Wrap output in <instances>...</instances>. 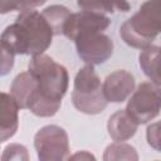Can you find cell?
Returning <instances> with one entry per match:
<instances>
[{"instance_id": "obj_1", "label": "cell", "mask_w": 161, "mask_h": 161, "mask_svg": "<svg viewBox=\"0 0 161 161\" xmlns=\"http://www.w3.org/2000/svg\"><path fill=\"white\" fill-rule=\"evenodd\" d=\"M54 31L42 13L20 11L15 21L1 33V47L20 55L43 54L52 44Z\"/></svg>"}, {"instance_id": "obj_2", "label": "cell", "mask_w": 161, "mask_h": 161, "mask_svg": "<svg viewBox=\"0 0 161 161\" xmlns=\"http://www.w3.org/2000/svg\"><path fill=\"white\" fill-rule=\"evenodd\" d=\"M158 34H161V0H146L119 28L122 40L141 50L152 45Z\"/></svg>"}, {"instance_id": "obj_3", "label": "cell", "mask_w": 161, "mask_h": 161, "mask_svg": "<svg viewBox=\"0 0 161 161\" xmlns=\"http://www.w3.org/2000/svg\"><path fill=\"white\" fill-rule=\"evenodd\" d=\"M28 70L38 82L40 97L54 102H62L69 86V75L64 65L43 53L30 58Z\"/></svg>"}, {"instance_id": "obj_4", "label": "cell", "mask_w": 161, "mask_h": 161, "mask_svg": "<svg viewBox=\"0 0 161 161\" xmlns=\"http://www.w3.org/2000/svg\"><path fill=\"white\" fill-rule=\"evenodd\" d=\"M72 103L77 111L84 114L102 113L108 102L104 98L101 78L94 70V65L86 64L82 67L75 77L72 91Z\"/></svg>"}, {"instance_id": "obj_5", "label": "cell", "mask_w": 161, "mask_h": 161, "mask_svg": "<svg viewBox=\"0 0 161 161\" xmlns=\"http://www.w3.org/2000/svg\"><path fill=\"white\" fill-rule=\"evenodd\" d=\"M126 111L138 125L152 121L161 111V87L151 80L141 83L131 94Z\"/></svg>"}, {"instance_id": "obj_6", "label": "cell", "mask_w": 161, "mask_h": 161, "mask_svg": "<svg viewBox=\"0 0 161 161\" xmlns=\"http://www.w3.org/2000/svg\"><path fill=\"white\" fill-rule=\"evenodd\" d=\"M34 147L40 161H62L70 156L68 135L57 125L42 127L34 136Z\"/></svg>"}, {"instance_id": "obj_7", "label": "cell", "mask_w": 161, "mask_h": 161, "mask_svg": "<svg viewBox=\"0 0 161 161\" xmlns=\"http://www.w3.org/2000/svg\"><path fill=\"white\" fill-rule=\"evenodd\" d=\"M78 57L91 65H99L108 60L113 54V42L103 33H94L74 40Z\"/></svg>"}, {"instance_id": "obj_8", "label": "cell", "mask_w": 161, "mask_h": 161, "mask_svg": "<svg viewBox=\"0 0 161 161\" xmlns=\"http://www.w3.org/2000/svg\"><path fill=\"white\" fill-rule=\"evenodd\" d=\"M111 24L108 16L96 11L80 10L78 13H72L67 19L64 25L63 35L70 40H75L80 36L94 34V33H103Z\"/></svg>"}, {"instance_id": "obj_9", "label": "cell", "mask_w": 161, "mask_h": 161, "mask_svg": "<svg viewBox=\"0 0 161 161\" xmlns=\"http://www.w3.org/2000/svg\"><path fill=\"white\" fill-rule=\"evenodd\" d=\"M135 77L125 69H118L108 74L102 83L104 98L109 103L125 102L135 91Z\"/></svg>"}, {"instance_id": "obj_10", "label": "cell", "mask_w": 161, "mask_h": 161, "mask_svg": "<svg viewBox=\"0 0 161 161\" xmlns=\"http://www.w3.org/2000/svg\"><path fill=\"white\" fill-rule=\"evenodd\" d=\"M0 140L5 142L10 140L19 127V104L10 93L3 92L0 97Z\"/></svg>"}, {"instance_id": "obj_11", "label": "cell", "mask_w": 161, "mask_h": 161, "mask_svg": "<svg viewBox=\"0 0 161 161\" xmlns=\"http://www.w3.org/2000/svg\"><path fill=\"white\" fill-rule=\"evenodd\" d=\"M138 126L126 109H118L108 118L107 131L113 141H127L135 136Z\"/></svg>"}, {"instance_id": "obj_12", "label": "cell", "mask_w": 161, "mask_h": 161, "mask_svg": "<svg viewBox=\"0 0 161 161\" xmlns=\"http://www.w3.org/2000/svg\"><path fill=\"white\" fill-rule=\"evenodd\" d=\"M36 91H38V82L29 70L19 73L13 79L10 86V94L14 97L20 109H28L29 103Z\"/></svg>"}, {"instance_id": "obj_13", "label": "cell", "mask_w": 161, "mask_h": 161, "mask_svg": "<svg viewBox=\"0 0 161 161\" xmlns=\"http://www.w3.org/2000/svg\"><path fill=\"white\" fill-rule=\"evenodd\" d=\"M138 63L145 75L161 87V45H150L142 49Z\"/></svg>"}, {"instance_id": "obj_14", "label": "cell", "mask_w": 161, "mask_h": 161, "mask_svg": "<svg viewBox=\"0 0 161 161\" xmlns=\"http://www.w3.org/2000/svg\"><path fill=\"white\" fill-rule=\"evenodd\" d=\"M77 5L80 10L96 11V13H127L131 6L127 0H77Z\"/></svg>"}, {"instance_id": "obj_15", "label": "cell", "mask_w": 161, "mask_h": 161, "mask_svg": "<svg viewBox=\"0 0 161 161\" xmlns=\"http://www.w3.org/2000/svg\"><path fill=\"white\" fill-rule=\"evenodd\" d=\"M43 16L47 19L49 25L52 26L54 35H63L64 25L67 23V19L72 14L70 10L64 5H50L45 8L42 11Z\"/></svg>"}, {"instance_id": "obj_16", "label": "cell", "mask_w": 161, "mask_h": 161, "mask_svg": "<svg viewBox=\"0 0 161 161\" xmlns=\"http://www.w3.org/2000/svg\"><path fill=\"white\" fill-rule=\"evenodd\" d=\"M103 160L113 161V160H138L137 151L133 146L125 143L123 141H114L108 145L103 153Z\"/></svg>"}, {"instance_id": "obj_17", "label": "cell", "mask_w": 161, "mask_h": 161, "mask_svg": "<svg viewBox=\"0 0 161 161\" xmlns=\"http://www.w3.org/2000/svg\"><path fill=\"white\" fill-rule=\"evenodd\" d=\"M1 158L4 161L6 160H29L28 150L25 146L20 143H10L5 147Z\"/></svg>"}, {"instance_id": "obj_18", "label": "cell", "mask_w": 161, "mask_h": 161, "mask_svg": "<svg viewBox=\"0 0 161 161\" xmlns=\"http://www.w3.org/2000/svg\"><path fill=\"white\" fill-rule=\"evenodd\" d=\"M146 140L148 146L161 152V121L148 125L146 130Z\"/></svg>"}, {"instance_id": "obj_19", "label": "cell", "mask_w": 161, "mask_h": 161, "mask_svg": "<svg viewBox=\"0 0 161 161\" xmlns=\"http://www.w3.org/2000/svg\"><path fill=\"white\" fill-rule=\"evenodd\" d=\"M14 53L1 47V75H6L14 65Z\"/></svg>"}, {"instance_id": "obj_20", "label": "cell", "mask_w": 161, "mask_h": 161, "mask_svg": "<svg viewBox=\"0 0 161 161\" xmlns=\"http://www.w3.org/2000/svg\"><path fill=\"white\" fill-rule=\"evenodd\" d=\"M47 0H19V11L35 9L40 5H43Z\"/></svg>"}, {"instance_id": "obj_21", "label": "cell", "mask_w": 161, "mask_h": 161, "mask_svg": "<svg viewBox=\"0 0 161 161\" xmlns=\"http://www.w3.org/2000/svg\"><path fill=\"white\" fill-rule=\"evenodd\" d=\"M15 10L19 11V0H1V14H8Z\"/></svg>"}, {"instance_id": "obj_22", "label": "cell", "mask_w": 161, "mask_h": 161, "mask_svg": "<svg viewBox=\"0 0 161 161\" xmlns=\"http://www.w3.org/2000/svg\"><path fill=\"white\" fill-rule=\"evenodd\" d=\"M96 160V157L91 153V152H88V151H78V152H75L74 155H70L69 156V160Z\"/></svg>"}]
</instances>
